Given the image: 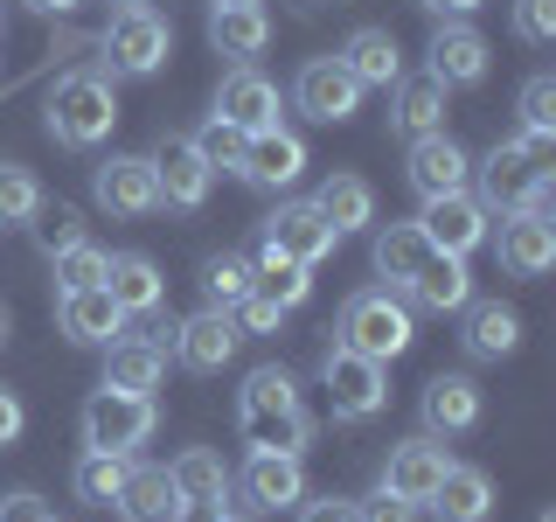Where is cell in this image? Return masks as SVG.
<instances>
[{
	"mask_svg": "<svg viewBox=\"0 0 556 522\" xmlns=\"http://www.w3.org/2000/svg\"><path fill=\"white\" fill-rule=\"evenodd\" d=\"M237 439L251 452H306L313 446V418L300 405L292 370L265 362V370L243 376V390H237Z\"/></svg>",
	"mask_w": 556,
	"mask_h": 522,
	"instance_id": "6da1fadb",
	"label": "cell"
},
{
	"mask_svg": "<svg viewBox=\"0 0 556 522\" xmlns=\"http://www.w3.org/2000/svg\"><path fill=\"white\" fill-rule=\"evenodd\" d=\"M42 126L56 147H98V139H112L118 126V91L104 70H70V77H56V91H49V112Z\"/></svg>",
	"mask_w": 556,
	"mask_h": 522,
	"instance_id": "7a4b0ae2",
	"label": "cell"
},
{
	"mask_svg": "<svg viewBox=\"0 0 556 522\" xmlns=\"http://www.w3.org/2000/svg\"><path fill=\"white\" fill-rule=\"evenodd\" d=\"M334 341L355 348V356H369V362H396L417 341V321H410V307L396 300L390 286H362V293H348Z\"/></svg>",
	"mask_w": 556,
	"mask_h": 522,
	"instance_id": "3957f363",
	"label": "cell"
},
{
	"mask_svg": "<svg viewBox=\"0 0 556 522\" xmlns=\"http://www.w3.org/2000/svg\"><path fill=\"white\" fill-rule=\"evenodd\" d=\"M167 57H174V22L153 14L147 0H132V8H118L104 22V63H112V77H153V70H167Z\"/></svg>",
	"mask_w": 556,
	"mask_h": 522,
	"instance_id": "277c9868",
	"label": "cell"
},
{
	"mask_svg": "<svg viewBox=\"0 0 556 522\" xmlns=\"http://www.w3.org/2000/svg\"><path fill=\"white\" fill-rule=\"evenodd\" d=\"M320 390H327V411L341 418V425H362V418H376L390 405V362H369L355 356V348H327L320 356Z\"/></svg>",
	"mask_w": 556,
	"mask_h": 522,
	"instance_id": "5b68a950",
	"label": "cell"
},
{
	"mask_svg": "<svg viewBox=\"0 0 556 522\" xmlns=\"http://www.w3.org/2000/svg\"><path fill=\"white\" fill-rule=\"evenodd\" d=\"M153 425H161V411H153V397H132V390H91V405H84V446L98 452H132L153 439Z\"/></svg>",
	"mask_w": 556,
	"mask_h": 522,
	"instance_id": "8992f818",
	"label": "cell"
},
{
	"mask_svg": "<svg viewBox=\"0 0 556 522\" xmlns=\"http://www.w3.org/2000/svg\"><path fill=\"white\" fill-rule=\"evenodd\" d=\"M230 487L243 495L251 515H286L306 501V467H300V452H251L243 474H230Z\"/></svg>",
	"mask_w": 556,
	"mask_h": 522,
	"instance_id": "52a82bcc",
	"label": "cell"
},
{
	"mask_svg": "<svg viewBox=\"0 0 556 522\" xmlns=\"http://www.w3.org/2000/svg\"><path fill=\"white\" fill-rule=\"evenodd\" d=\"M292 104H300L313 126H348L362 112V84L341 70V57H306L300 77H292Z\"/></svg>",
	"mask_w": 556,
	"mask_h": 522,
	"instance_id": "ba28073f",
	"label": "cell"
},
{
	"mask_svg": "<svg viewBox=\"0 0 556 522\" xmlns=\"http://www.w3.org/2000/svg\"><path fill=\"white\" fill-rule=\"evenodd\" d=\"M91 196L98 209H112V216H153L161 209V174H153V153H112V161H98L91 174Z\"/></svg>",
	"mask_w": 556,
	"mask_h": 522,
	"instance_id": "9c48e42d",
	"label": "cell"
},
{
	"mask_svg": "<svg viewBox=\"0 0 556 522\" xmlns=\"http://www.w3.org/2000/svg\"><path fill=\"white\" fill-rule=\"evenodd\" d=\"M404 182L417 188V202H431V196H459V188H473V153H466L452 133H425V139H410Z\"/></svg>",
	"mask_w": 556,
	"mask_h": 522,
	"instance_id": "30bf717a",
	"label": "cell"
},
{
	"mask_svg": "<svg viewBox=\"0 0 556 522\" xmlns=\"http://www.w3.org/2000/svg\"><path fill=\"white\" fill-rule=\"evenodd\" d=\"M153 174H161V202L181 209V216H195V209L208 202V188H216V167L195 153L188 133H167L161 147H153Z\"/></svg>",
	"mask_w": 556,
	"mask_h": 522,
	"instance_id": "8fae6325",
	"label": "cell"
},
{
	"mask_svg": "<svg viewBox=\"0 0 556 522\" xmlns=\"http://www.w3.org/2000/svg\"><path fill=\"white\" fill-rule=\"evenodd\" d=\"M237 348H243V335H237L230 307H202V313H188V321H174V362L195 370V376H216Z\"/></svg>",
	"mask_w": 556,
	"mask_h": 522,
	"instance_id": "7c38bea8",
	"label": "cell"
},
{
	"mask_svg": "<svg viewBox=\"0 0 556 522\" xmlns=\"http://www.w3.org/2000/svg\"><path fill=\"white\" fill-rule=\"evenodd\" d=\"M535 174H549V167H535L521 139H501V147H486V161H473V182H480L473 202L486 209V216H508V209H521Z\"/></svg>",
	"mask_w": 556,
	"mask_h": 522,
	"instance_id": "4fadbf2b",
	"label": "cell"
},
{
	"mask_svg": "<svg viewBox=\"0 0 556 522\" xmlns=\"http://www.w3.org/2000/svg\"><path fill=\"white\" fill-rule=\"evenodd\" d=\"M486 35L473 22H439L431 28V42H425V70L445 84V91H466V84H480L486 77Z\"/></svg>",
	"mask_w": 556,
	"mask_h": 522,
	"instance_id": "5bb4252c",
	"label": "cell"
},
{
	"mask_svg": "<svg viewBox=\"0 0 556 522\" xmlns=\"http://www.w3.org/2000/svg\"><path fill=\"white\" fill-rule=\"evenodd\" d=\"M126 321H132V313L118 307L104 286L56 293V327H63V341H77V348H112L118 335H126Z\"/></svg>",
	"mask_w": 556,
	"mask_h": 522,
	"instance_id": "9a60e30c",
	"label": "cell"
},
{
	"mask_svg": "<svg viewBox=\"0 0 556 522\" xmlns=\"http://www.w3.org/2000/svg\"><path fill=\"white\" fill-rule=\"evenodd\" d=\"M237 174H243L251 188H265V196H278V188H292V182L306 174V139H300V133H286V126L251 133V139H243Z\"/></svg>",
	"mask_w": 556,
	"mask_h": 522,
	"instance_id": "2e32d148",
	"label": "cell"
},
{
	"mask_svg": "<svg viewBox=\"0 0 556 522\" xmlns=\"http://www.w3.org/2000/svg\"><path fill=\"white\" fill-rule=\"evenodd\" d=\"M417 231H425L431 251L466 258V251H480V244H486V209L473 202V188H459V196H431L425 216H417Z\"/></svg>",
	"mask_w": 556,
	"mask_h": 522,
	"instance_id": "e0dca14e",
	"label": "cell"
},
{
	"mask_svg": "<svg viewBox=\"0 0 556 522\" xmlns=\"http://www.w3.org/2000/svg\"><path fill=\"white\" fill-rule=\"evenodd\" d=\"M216 119H230L243 139H251V133H271L278 126V84L265 77V70L237 63L230 77L216 84Z\"/></svg>",
	"mask_w": 556,
	"mask_h": 522,
	"instance_id": "ac0fdd59",
	"label": "cell"
},
{
	"mask_svg": "<svg viewBox=\"0 0 556 522\" xmlns=\"http://www.w3.org/2000/svg\"><path fill=\"white\" fill-rule=\"evenodd\" d=\"M494 251H501V272H508V278H543L556 265V223L529 216V209H508Z\"/></svg>",
	"mask_w": 556,
	"mask_h": 522,
	"instance_id": "d6986e66",
	"label": "cell"
},
{
	"mask_svg": "<svg viewBox=\"0 0 556 522\" xmlns=\"http://www.w3.org/2000/svg\"><path fill=\"white\" fill-rule=\"evenodd\" d=\"M417 411H425V432L431 439H459V432L480 425V383L466 370H439L425 383V397H417Z\"/></svg>",
	"mask_w": 556,
	"mask_h": 522,
	"instance_id": "ffe728a7",
	"label": "cell"
},
{
	"mask_svg": "<svg viewBox=\"0 0 556 522\" xmlns=\"http://www.w3.org/2000/svg\"><path fill=\"white\" fill-rule=\"evenodd\" d=\"M257 237H271L278 251L300 258V265H320V258H334V244H341V231H334V223H327L313 202H278Z\"/></svg>",
	"mask_w": 556,
	"mask_h": 522,
	"instance_id": "44dd1931",
	"label": "cell"
},
{
	"mask_svg": "<svg viewBox=\"0 0 556 522\" xmlns=\"http://www.w3.org/2000/svg\"><path fill=\"white\" fill-rule=\"evenodd\" d=\"M445 467H452V452H445L439 439H431V432H417V439L390 446V460H382V487L425 509V495H431V487L445 481Z\"/></svg>",
	"mask_w": 556,
	"mask_h": 522,
	"instance_id": "7402d4cb",
	"label": "cell"
},
{
	"mask_svg": "<svg viewBox=\"0 0 556 522\" xmlns=\"http://www.w3.org/2000/svg\"><path fill=\"white\" fill-rule=\"evenodd\" d=\"M410 307L417 313H459V307H473V272H466V258H452V251H431L425 265L410 272Z\"/></svg>",
	"mask_w": 556,
	"mask_h": 522,
	"instance_id": "603a6c76",
	"label": "cell"
},
{
	"mask_svg": "<svg viewBox=\"0 0 556 522\" xmlns=\"http://www.w3.org/2000/svg\"><path fill=\"white\" fill-rule=\"evenodd\" d=\"M167 376V348L147 341V335H118L104 348V390H132V397H153Z\"/></svg>",
	"mask_w": 556,
	"mask_h": 522,
	"instance_id": "cb8c5ba5",
	"label": "cell"
},
{
	"mask_svg": "<svg viewBox=\"0 0 556 522\" xmlns=\"http://www.w3.org/2000/svg\"><path fill=\"white\" fill-rule=\"evenodd\" d=\"M341 70L362 84V91H390V84L404 77V49H396L390 28H355L341 42Z\"/></svg>",
	"mask_w": 556,
	"mask_h": 522,
	"instance_id": "d4e9b609",
	"label": "cell"
},
{
	"mask_svg": "<svg viewBox=\"0 0 556 522\" xmlns=\"http://www.w3.org/2000/svg\"><path fill=\"white\" fill-rule=\"evenodd\" d=\"M104 293H112L118 307L132 313H161L167 307V278H161V265L153 258H139V251H118V258H104Z\"/></svg>",
	"mask_w": 556,
	"mask_h": 522,
	"instance_id": "484cf974",
	"label": "cell"
},
{
	"mask_svg": "<svg viewBox=\"0 0 556 522\" xmlns=\"http://www.w3.org/2000/svg\"><path fill=\"white\" fill-rule=\"evenodd\" d=\"M265 42H271L265 0H251V8H208V49H216V57L251 63V57H265Z\"/></svg>",
	"mask_w": 556,
	"mask_h": 522,
	"instance_id": "4316f807",
	"label": "cell"
},
{
	"mask_svg": "<svg viewBox=\"0 0 556 522\" xmlns=\"http://www.w3.org/2000/svg\"><path fill=\"white\" fill-rule=\"evenodd\" d=\"M425 509L439 515V522H486V515H494V481H486L480 467H459V460H452L445 481L425 495Z\"/></svg>",
	"mask_w": 556,
	"mask_h": 522,
	"instance_id": "83f0119b",
	"label": "cell"
},
{
	"mask_svg": "<svg viewBox=\"0 0 556 522\" xmlns=\"http://www.w3.org/2000/svg\"><path fill=\"white\" fill-rule=\"evenodd\" d=\"M390 126L396 133H404V139H425V133H445V84L439 77H431V70H425V77H396L390 84Z\"/></svg>",
	"mask_w": 556,
	"mask_h": 522,
	"instance_id": "f1b7e54d",
	"label": "cell"
},
{
	"mask_svg": "<svg viewBox=\"0 0 556 522\" xmlns=\"http://www.w3.org/2000/svg\"><path fill=\"white\" fill-rule=\"evenodd\" d=\"M251 286L265 293L271 307H306V293H313V265H300V258H286L271 237H257V251H251Z\"/></svg>",
	"mask_w": 556,
	"mask_h": 522,
	"instance_id": "f546056e",
	"label": "cell"
},
{
	"mask_svg": "<svg viewBox=\"0 0 556 522\" xmlns=\"http://www.w3.org/2000/svg\"><path fill=\"white\" fill-rule=\"evenodd\" d=\"M306 202L320 209V216L334 223L341 237H348V231H369V223H376V188L362 182V174H348V167H334V174H327V182L313 188Z\"/></svg>",
	"mask_w": 556,
	"mask_h": 522,
	"instance_id": "4dcf8cb0",
	"label": "cell"
},
{
	"mask_svg": "<svg viewBox=\"0 0 556 522\" xmlns=\"http://www.w3.org/2000/svg\"><path fill=\"white\" fill-rule=\"evenodd\" d=\"M425 258H431V244H425L417 223H382V231L369 237V265H376L382 286H396V293L410 286V272L425 265Z\"/></svg>",
	"mask_w": 556,
	"mask_h": 522,
	"instance_id": "1f68e13d",
	"label": "cell"
},
{
	"mask_svg": "<svg viewBox=\"0 0 556 522\" xmlns=\"http://www.w3.org/2000/svg\"><path fill=\"white\" fill-rule=\"evenodd\" d=\"M466 313V356L473 362H501L521 348V313L501 307V300H480V307H459Z\"/></svg>",
	"mask_w": 556,
	"mask_h": 522,
	"instance_id": "d6a6232c",
	"label": "cell"
},
{
	"mask_svg": "<svg viewBox=\"0 0 556 522\" xmlns=\"http://www.w3.org/2000/svg\"><path fill=\"white\" fill-rule=\"evenodd\" d=\"M118 522H167L181 509V495H174L167 467H126V487H118Z\"/></svg>",
	"mask_w": 556,
	"mask_h": 522,
	"instance_id": "836d02e7",
	"label": "cell"
},
{
	"mask_svg": "<svg viewBox=\"0 0 556 522\" xmlns=\"http://www.w3.org/2000/svg\"><path fill=\"white\" fill-rule=\"evenodd\" d=\"M167 481H174V495H181V501H230V467H223V452H208V446L174 452Z\"/></svg>",
	"mask_w": 556,
	"mask_h": 522,
	"instance_id": "e575fe53",
	"label": "cell"
},
{
	"mask_svg": "<svg viewBox=\"0 0 556 522\" xmlns=\"http://www.w3.org/2000/svg\"><path fill=\"white\" fill-rule=\"evenodd\" d=\"M126 452H98V446H84L77 452V467H70V487H77V501H91V509H112L118 501V487H126Z\"/></svg>",
	"mask_w": 556,
	"mask_h": 522,
	"instance_id": "d590c367",
	"label": "cell"
},
{
	"mask_svg": "<svg viewBox=\"0 0 556 522\" xmlns=\"http://www.w3.org/2000/svg\"><path fill=\"white\" fill-rule=\"evenodd\" d=\"M42 182H35V167L22 161H0V231L8 223H35V209H42Z\"/></svg>",
	"mask_w": 556,
	"mask_h": 522,
	"instance_id": "8d00e7d4",
	"label": "cell"
},
{
	"mask_svg": "<svg viewBox=\"0 0 556 522\" xmlns=\"http://www.w3.org/2000/svg\"><path fill=\"white\" fill-rule=\"evenodd\" d=\"M202 293H208V307H237L243 293H251V258L216 251V258L202 265Z\"/></svg>",
	"mask_w": 556,
	"mask_h": 522,
	"instance_id": "74e56055",
	"label": "cell"
},
{
	"mask_svg": "<svg viewBox=\"0 0 556 522\" xmlns=\"http://www.w3.org/2000/svg\"><path fill=\"white\" fill-rule=\"evenodd\" d=\"M104 258L91 237H77L70 251H56V293H84V286H104Z\"/></svg>",
	"mask_w": 556,
	"mask_h": 522,
	"instance_id": "f35d334b",
	"label": "cell"
},
{
	"mask_svg": "<svg viewBox=\"0 0 556 522\" xmlns=\"http://www.w3.org/2000/svg\"><path fill=\"white\" fill-rule=\"evenodd\" d=\"M188 139H195V153H202V161L216 167V174H223V167L237 174V161H243V133L230 126V119H216V112H208V126H202V133H188Z\"/></svg>",
	"mask_w": 556,
	"mask_h": 522,
	"instance_id": "ab89813d",
	"label": "cell"
},
{
	"mask_svg": "<svg viewBox=\"0 0 556 522\" xmlns=\"http://www.w3.org/2000/svg\"><path fill=\"white\" fill-rule=\"evenodd\" d=\"M77 237H84V216H77L70 202H56V209L42 202V209H35V244H42L49 258H56V251H70Z\"/></svg>",
	"mask_w": 556,
	"mask_h": 522,
	"instance_id": "60d3db41",
	"label": "cell"
},
{
	"mask_svg": "<svg viewBox=\"0 0 556 522\" xmlns=\"http://www.w3.org/2000/svg\"><path fill=\"white\" fill-rule=\"evenodd\" d=\"M508 22H515V42L543 49V42H556V0H515Z\"/></svg>",
	"mask_w": 556,
	"mask_h": 522,
	"instance_id": "b9f144b4",
	"label": "cell"
},
{
	"mask_svg": "<svg viewBox=\"0 0 556 522\" xmlns=\"http://www.w3.org/2000/svg\"><path fill=\"white\" fill-rule=\"evenodd\" d=\"M521 133H556V77L521 84Z\"/></svg>",
	"mask_w": 556,
	"mask_h": 522,
	"instance_id": "7bdbcfd3",
	"label": "cell"
},
{
	"mask_svg": "<svg viewBox=\"0 0 556 522\" xmlns=\"http://www.w3.org/2000/svg\"><path fill=\"white\" fill-rule=\"evenodd\" d=\"M230 321H237V335H271V327H278V321H286V307H271V300H265V293H257V286H251V293H243V300L230 307Z\"/></svg>",
	"mask_w": 556,
	"mask_h": 522,
	"instance_id": "ee69618b",
	"label": "cell"
},
{
	"mask_svg": "<svg viewBox=\"0 0 556 522\" xmlns=\"http://www.w3.org/2000/svg\"><path fill=\"white\" fill-rule=\"evenodd\" d=\"M355 515H362V522H417L425 509H417V501H404V495H390V487L376 481V495H362Z\"/></svg>",
	"mask_w": 556,
	"mask_h": 522,
	"instance_id": "f6af8a7d",
	"label": "cell"
},
{
	"mask_svg": "<svg viewBox=\"0 0 556 522\" xmlns=\"http://www.w3.org/2000/svg\"><path fill=\"white\" fill-rule=\"evenodd\" d=\"M0 522H56V509L35 487H14V495H0Z\"/></svg>",
	"mask_w": 556,
	"mask_h": 522,
	"instance_id": "bcb514c9",
	"label": "cell"
},
{
	"mask_svg": "<svg viewBox=\"0 0 556 522\" xmlns=\"http://www.w3.org/2000/svg\"><path fill=\"white\" fill-rule=\"evenodd\" d=\"M22 432H28V405L8 390V383H0V452H8L14 439H22Z\"/></svg>",
	"mask_w": 556,
	"mask_h": 522,
	"instance_id": "7dc6e473",
	"label": "cell"
},
{
	"mask_svg": "<svg viewBox=\"0 0 556 522\" xmlns=\"http://www.w3.org/2000/svg\"><path fill=\"white\" fill-rule=\"evenodd\" d=\"M300 522H362V515H355V501L320 495V501H300Z\"/></svg>",
	"mask_w": 556,
	"mask_h": 522,
	"instance_id": "c3c4849f",
	"label": "cell"
},
{
	"mask_svg": "<svg viewBox=\"0 0 556 522\" xmlns=\"http://www.w3.org/2000/svg\"><path fill=\"white\" fill-rule=\"evenodd\" d=\"M167 522H223V501H181Z\"/></svg>",
	"mask_w": 556,
	"mask_h": 522,
	"instance_id": "681fc988",
	"label": "cell"
},
{
	"mask_svg": "<svg viewBox=\"0 0 556 522\" xmlns=\"http://www.w3.org/2000/svg\"><path fill=\"white\" fill-rule=\"evenodd\" d=\"M417 8H431V14H439V22H466V14H473L480 0H417Z\"/></svg>",
	"mask_w": 556,
	"mask_h": 522,
	"instance_id": "f907efd6",
	"label": "cell"
},
{
	"mask_svg": "<svg viewBox=\"0 0 556 522\" xmlns=\"http://www.w3.org/2000/svg\"><path fill=\"white\" fill-rule=\"evenodd\" d=\"M35 14H70V8H84V0H28Z\"/></svg>",
	"mask_w": 556,
	"mask_h": 522,
	"instance_id": "816d5d0a",
	"label": "cell"
},
{
	"mask_svg": "<svg viewBox=\"0 0 556 522\" xmlns=\"http://www.w3.org/2000/svg\"><path fill=\"white\" fill-rule=\"evenodd\" d=\"M8 335H14V313H8V300H0V348H8Z\"/></svg>",
	"mask_w": 556,
	"mask_h": 522,
	"instance_id": "f5cc1de1",
	"label": "cell"
},
{
	"mask_svg": "<svg viewBox=\"0 0 556 522\" xmlns=\"http://www.w3.org/2000/svg\"><path fill=\"white\" fill-rule=\"evenodd\" d=\"M223 522H257V515L251 509H223Z\"/></svg>",
	"mask_w": 556,
	"mask_h": 522,
	"instance_id": "db71d44e",
	"label": "cell"
},
{
	"mask_svg": "<svg viewBox=\"0 0 556 522\" xmlns=\"http://www.w3.org/2000/svg\"><path fill=\"white\" fill-rule=\"evenodd\" d=\"M208 8H251V0H208Z\"/></svg>",
	"mask_w": 556,
	"mask_h": 522,
	"instance_id": "11a10c76",
	"label": "cell"
},
{
	"mask_svg": "<svg viewBox=\"0 0 556 522\" xmlns=\"http://www.w3.org/2000/svg\"><path fill=\"white\" fill-rule=\"evenodd\" d=\"M535 522H556V509H543V515H535Z\"/></svg>",
	"mask_w": 556,
	"mask_h": 522,
	"instance_id": "9f6ffc18",
	"label": "cell"
},
{
	"mask_svg": "<svg viewBox=\"0 0 556 522\" xmlns=\"http://www.w3.org/2000/svg\"><path fill=\"white\" fill-rule=\"evenodd\" d=\"M118 8H132V0H118Z\"/></svg>",
	"mask_w": 556,
	"mask_h": 522,
	"instance_id": "6f0895ef",
	"label": "cell"
},
{
	"mask_svg": "<svg viewBox=\"0 0 556 522\" xmlns=\"http://www.w3.org/2000/svg\"><path fill=\"white\" fill-rule=\"evenodd\" d=\"M334 8H341V0H334Z\"/></svg>",
	"mask_w": 556,
	"mask_h": 522,
	"instance_id": "680465c9",
	"label": "cell"
}]
</instances>
